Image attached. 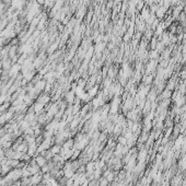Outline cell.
Listing matches in <instances>:
<instances>
[{"label": "cell", "instance_id": "obj_1", "mask_svg": "<svg viewBox=\"0 0 186 186\" xmlns=\"http://www.w3.org/2000/svg\"><path fill=\"white\" fill-rule=\"evenodd\" d=\"M36 161H37V164H39V165H41V167H43V165L45 164V159H44V158H42V157H39Z\"/></svg>", "mask_w": 186, "mask_h": 186}]
</instances>
